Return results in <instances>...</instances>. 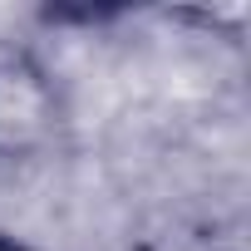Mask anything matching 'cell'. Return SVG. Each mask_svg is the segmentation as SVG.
Returning <instances> with one entry per match:
<instances>
[{
	"mask_svg": "<svg viewBox=\"0 0 251 251\" xmlns=\"http://www.w3.org/2000/svg\"><path fill=\"white\" fill-rule=\"evenodd\" d=\"M59 128V94L45 64L0 40V163L40 153Z\"/></svg>",
	"mask_w": 251,
	"mask_h": 251,
	"instance_id": "cell-1",
	"label": "cell"
},
{
	"mask_svg": "<svg viewBox=\"0 0 251 251\" xmlns=\"http://www.w3.org/2000/svg\"><path fill=\"white\" fill-rule=\"evenodd\" d=\"M0 251H30V246H20L15 236H0Z\"/></svg>",
	"mask_w": 251,
	"mask_h": 251,
	"instance_id": "cell-2",
	"label": "cell"
}]
</instances>
